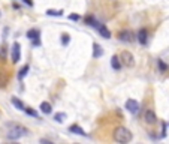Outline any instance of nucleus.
Segmentation results:
<instances>
[{"label": "nucleus", "mask_w": 169, "mask_h": 144, "mask_svg": "<svg viewBox=\"0 0 169 144\" xmlns=\"http://www.w3.org/2000/svg\"><path fill=\"white\" fill-rule=\"evenodd\" d=\"M136 39L139 41L141 45H145L147 41H148V32H147V29H141V30L138 32V35H136Z\"/></svg>", "instance_id": "nucleus-8"}, {"label": "nucleus", "mask_w": 169, "mask_h": 144, "mask_svg": "<svg viewBox=\"0 0 169 144\" xmlns=\"http://www.w3.org/2000/svg\"><path fill=\"white\" fill-rule=\"evenodd\" d=\"M96 29H97V32H99V35H100L102 38H105V39H109V38H111V32L108 30V27H106L105 24H100V23H99V26Z\"/></svg>", "instance_id": "nucleus-9"}, {"label": "nucleus", "mask_w": 169, "mask_h": 144, "mask_svg": "<svg viewBox=\"0 0 169 144\" xmlns=\"http://www.w3.org/2000/svg\"><path fill=\"white\" fill-rule=\"evenodd\" d=\"M21 57V47L18 42H14L12 44V48H11V59H12V63H18Z\"/></svg>", "instance_id": "nucleus-5"}, {"label": "nucleus", "mask_w": 169, "mask_h": 144, "mask_svg": "<svg viewBox=\"0 0 169 144\" xmlns=\"http://www.w3.org/2000/svg\"><path fill=\"white\" fill-rule=\"evenodd\" d=\"M27 38L33 41L34 47L41 44V41H39V30H36V29H30V30H28V32H27Z\"/></svg>", "instance_id": "nucleus-7"}, {"label": "nucleus", "mask_w": 169, "mask_h": 144, "mask_svg": "<svg viewBox=\"0 0 169 144\" xmlns=\"http://www.w3.org/2000/svg\"><path fill=\"white\" fill-rule=\"evenodd\" d=\"M61 44H63L64 47L68 45V44H69V35H66V33L61 35Z\"/></svg>", "instance_id": "nucleus-23"}, {"label": "nucleus", "mask_w": 169, "mask_h": 144, "mask_svg": "<svg viewBox=\"0 0 169 144\" xmlns=\"http://www.w3.org/2000/svg\"><path fill=\"white\" fill-rule=\"evenodd\" d=\"M120 60H121V63L124 66H127V68H130V66L135 65V59H133L132 53H129V51H123L121 54H120Z\"/></svg>", "instance_id": "nucleus-4"}, {"label": "nucleus", "mask_w": 169, "mask_h": 144, "mask_svg": "<svg viewBox=\"0 0 169 144\" xmlns=\"http://www.w3.org/2000/svg\"><path fill=\"white\" fill-rule=\"evenodd\" d=\"M157 66H159V69H160V72H165V71H168V65H165V62L163 60H157Z\"/></svg>", "instance_id": "nucleus-21"}, {"label": "nucleus", "mask_w": 169, "mask_h": 144, "mask_svg": "<svg viewBox=\"0 0 169 144\" xmlns=\"http://www.w3.org/2000/svg\"><path fill=\"white\" fill-rule=\"evenodd\" d=\"M69 132H74L76 135H85L84 129H82L79 125H70V126H69Z\"/></svg>", "instance_id": "nucleus-13"}, {"label": "nucleus", "mask_w": 169, "mask_h": 144, "mask_svg": "<svg viewBox=\"0 0 169 144\" xmlns=\"http://www.w3.org/2000/svg\"><path fill=\"white\" fill-rule=\"evenodd\" d=\"M69 20L78 21V20H79V15H76V14H70V15H69Z\"/></svg>", "instance_id": "nucleus-24"}, {"label": "nucleus", "mask_w": 169, "mask_h": 144, "mask_svg": "<svg viewBox=\"0 0 169 144\" xmlns=\"http://www.w3.org/2000/svg\"><path fill=\"white\" fill-rule=\"evenodd\" d=\"M39 108H41V111L44 113V114H51V111H53V107H51V104H48V102H42Z\"/></svg>", "instance_id": "nucleus-14"}, {"label": "nucleus", "mask_w": 169, "mask_h": 144, "mask_svg": "<svg viewBox=\"0 0 169 144\" xmlns=\"http://www.w3.org/2000/svg\"><path fill=\"white\" fill-rule=\"evenodd\" d=\"M126 110L129 113H132V114H136L139 111V102L135 101V99H127L126 101Z\"/></svg>", "instance_id": "nucleus-6"}, {"label": "nucleus", "mask_w": 169, "mask_h": 144, "mask_svg": "<svg viewBox=\"0 0 169 144\" xmlns=\"http://www.w3.org/2000/svg\"><path fill=\"white\" fill-rule=\"evenodd\" d=\"M26 113H27L28 116H32V117H34V119H39V114H38V111H34L33 108H28V107H26Z\"/></svg>", "instance_id": "nucleus-20"}, {"label": "nucleus", "mask_w": 169, "mask_h": 144, "mask_svg": "<svg viewBox=\"0 0 169 144\" xmlns=\"http://www.w3.org/2000/svg\"><path fill=\"white\" fill-rule=\"evenodd\" d=\"M23 2H24L26 5H28V6H33V2H32V0H23Z\"/></svg>", "instance_id": "nucleus-25"}, {"label": "nucleus", "mask_w": 169, "mask_h": 144, "mask_svg": "<svg viewBox=\"0 0 169 144\" xmlns=\"http://www.w3.org/2000/svg\"><path fill=\"white\" fill-rule=\"evenodd\" d=\"M114 141H117V143H120V144L130 143L132 141V132L127 128H124V126H118L114 131Z\"/></svg>", "instance_id": "nucleus-2"}, {"label": "nucleus", "mask_w": 169, "mask_h": 144, "mask_svg": "<svg viewBox=\"0 0 169 144\" xmlns=\"http://www.w3.org/2000/svg\"><path fill=\"white\" fill-rule=\"evenodd\" d=\"M84 21L87 23L88 26H91V27H95V29L99 26V21L96 20V18H93V17H85V18H84Z\"/></svg>", "instance_id": "nucleus-16"}, {"label": "nucleus", "mask_w": 169, "mask_h": 144, "mask_svg": "<svg viewBox=\"0 0 169 144\" xmlns=\"http://www.w3.org/2000/svg\"><path fill=\"white\" fill-rule=\"evenodd\" d=\"M135 33L132 32V30H121V32H118V39L121 42H127V44H130V42L135 41Z\"/></svg>", "instance_id": "nucleus-3"}, {"label": "nucleus", "mask_w": 169, "mask_h": 144, "mask_svg": "<svg viewBox=\"0 0 169 144\" xmlns=\"http://www.w3.org/2000/svg\"><path fill=\"white\" fill-rule=\"evenodd\" d=\"M121 60H120V57L118 56H112V59H111V66L114 71H120L121 69Z\"/></svg>", "instance_id": "nucleus-12"}, {"label": "nucleus", "mask_w": 169, "mask_h": 144, "mask_svg": "<svg viewBox=\"0 0 169 144\" xmlns=\"http://www.w3.org/2000/svg\"><path fill=\"white\" fill-rule=\"evenodd\" d=\"M64 119H66V113H57V114L54 116V120L55 122H59V123L64 122Z\"/></svg>", "instance_id": "nucleus-19"}, {"label": "nucleus", "mask_w": 169, "mask_h": 144, "mask_svg": "<svg viewBox=\"0 0 169 144\" xmlns=\"http://www.w3.org/2000/svg\"><path fill=\"white\" fill-rule=\"evenodd\" d=\"M6 126H8V134H6L8 140H18L23 135H26V132H27V129L24 126L17 123H8Z\"/></svg>", "instance_id": "nucleus-1"}, {"label": "nucleus", "mask_w": 169, "mask_h": 144, "mask_svg": "<svg viewBox=\"0 0 169 144\" xmlns=\"http://www.w3.org/2000/svg\"><path fill=\"white\" fill-rule=\"evenodd\" d=\"M145 122L148 125H153L157 122V116H156V113L153 110H147L145 111Z\"/></svg>", "instance_id": "nucleus-10"}, {"label": "nucleus", "mask_w": 169, "mask_h": 144, "mask_svg": "<svg viewBox=\"0 0 169 144\" xmlns=\"http://www.w3.org/2000/svg\"><path fill=\"white\" fill-rule=\"evenodd\" d=\"M28 69H30V66H28V65H24V66H23V68L20 69V72H18V78H20V80H23L24 77L27 75Z\"/></svg>", "instance_id": "nucleus-17"}, {"label": "nucleus", "mask_w": 169, "mask_h": 144, "mask_svg": "<svg viewBox=\"0 0 169 144\" xmlns=\"http://www.w3.org/2000/svg\"><path fill=\"white\" fill-rule=\"evenodd\" d=\"M0 59H2V60L6 59V45H3V47L0 48Z\"/></svg>", "instance_id": "nucleus-22"}, {"label": "nucleus", "mask_w": 169, "mask_h": 144, "mask_svg": "<svg viewBox=\"0 0 169 144\" xmlns=\"http://www.w3.org/2000/svg\"><path fill=\"white\" fill-rule=\"evenodd\" d=\"M11 104L14 105L17 110H20V111H24V110H26V105H24V102H23L21 99H18L17 96H12V98H11Z\"/></svg>", "instance_id": "nucleus-11"}, {"label": "nucleus", "mask_w": 169, "mask_h": 144, "mask_svg": "<svg viewBox=\"0 0 169 144\" xmlns=\"http://www.w3.org/2000/svg\"><path fill=\"white\" fill-rule=\"evenodd\" d=\"M103 54V50L99 44H93V57H100Z\"/></svg>", "instance_id": "nucleus-15"}, {"label": "nucleus", "mask_w": 169, "mask_h": 144, "mask_svg": "<svg viewBox=\"0 0 169 144\" xmlns=\"http://www.w3.org/2000/svg\"><path fill=\"white\" fill-rule=\"evenodd\" d=\"M47 15H51V17H61L63 15V11H55V9H48Z\"/></svg>", "instance_id": "nucleus-18"}]
</instances>
